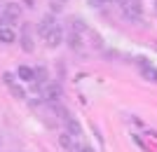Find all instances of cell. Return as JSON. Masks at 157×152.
I'll return each mask as SVG.
<instances>
[{
	"label": "cell",
	"mask_w": 157,
	"mask_h": 152,
	"mask_svg": "<svg viewBox=\"0 0 157 152\" xmlns=\"http://www.w3.org/2000/svg\"><path fill=\"white\" fill-rule=\"evenodd\" d=\"M66 45L73 52H85V40H82L80 33H66Z\"/></svg>",
	"instance_id": "9c48e42d"
},
{
	"label": "cell",
	"mask_w": 157,
	"mask_h": 152,
	"mask_svg": "<svg viewBox=\"0 0 157 152\" xmlns=\"http://www.w3.org/2000/svg\"><path fill=\"white\" fill-rule=\"evenodd\" d=\"M59 143H61V147L63 150H68V152H80V145H78V138H73V136H68V133H61V138H59Z\"/></svg>",
	"instance_id": "8fae6325"
},
{
	"label": "cell",
	"mask_w": 157,
	"mask_h": 152,
	"mask_svg": "<svg viewBox=\"0 0 157 152\" xmlns=\"http://www.w3.org/2000/svg\"><path fill=\"white\" fill-rule=\"evenodd\" d=\"M17 40H19V35H17V31L12 26H0V42L2 45H12Z\"/></svg>",
	"instance_id": "30bf717a"
},
{
	"label": "cell",
	"mask_w": 157,
	"mask_h": 152,
	"mask_svg": "<svg viewBox=\"0 0 157 152\" xmlns=\"http://www.w3.org/2000/svg\"><path fill=\"white\" fill-rule=\"evenodd\" d=\"M85 31H87V26L80 17H71V19H68V33H80L82 35Z\"/></svg>",
	"instance_id": "4fadbf2b"
},
{
	"label": "cell",
	"mask_w": 157,
	"mask_h": 152,
	"mask_svg": "<svg viewBox=\"0 0 157 152\" xmlns=\"http://www.w3.org/2000/svg\"><path fill=\"white\" fill-rule=\"evenodd\" d=\"M155 9H157V0H155Z\"/></svg>",
	"instance_id": "ffe728a7"
},
{
	"label": "cell",
	"mask_w": 157,
	"mask_h": 152,
	"mask_svg": "<svg viewBox=\"0 0 157 152\" xmlns=\"http://www.w3.org/2000/svg\"><path fill=\"white\" fill-rule=\"evenodd\" d=\"M0 77H2V84H5L7 89L12 91L14 98H26V91H24V87L17 82V80H19V77H17V73H10V70H5V73L0 75Z\"/></svg>",
	"instance_id": "7a4b0ae2"
},
{
	"label": "cell",
	"mask_w": 157,
	"mask_h": 152,
	"mask_svg": "<svg viewBox=\"0 0 157 152\" xmlns=\"http://www.w3.org/2000/svg\"><path fill=\"white\" fill-rule=\"evenodd\" d=\"M89 5H92V7H105V5H108V0H89Z\"/></svg>",
	"instance_id": "5bb4252c"
},
{
	"label": "cell",
	"mask_w": 157,
	"mask_h": 152,
	"mask_svg": "<svg viewBox=\"0 0 157 152\" xmlns=\"http://www.w3.org/2000/svg\"><path fill=\"white\" fill-rule=\"evenodd\" d=\"M17 77L21 80V82H35V68H31V66H19L17 68Z\"/></svg>",
	"instance_id": "7c38bea8"
},
{
	"label": "cell",
	"mask_w": 157,
	"mask_h": 152,
	"mask_svg": "<svg viewBox=\"0 0 157 152\" xmlns=\"http://www.w3.org/2000/svg\"><path fill=\"white\" fill-rule=\"evenodd\" d=\"M63 40H66L63 28H61V26H56V28L52 31V33H49V35L45 38V45L49 47V49H56V47H61V45H63Z\"/></svg>",
	"instance_id": "5b68a950"
},
{
	"label": "cell",
	"mask_w": 157,
	"mask_h": 152,
	"mask_svg": "<svg viewBox=\"0 0 157 152\" xmlns=\"http://www.w3.org/2000/svg\"><path fill=\"white\" fill-rule=\"evenodd\" d=\"M21 2H24L28 9H33V7H35V0H21Z\"/></svg>",
	"instance_id": "2e32d148"
},
{
	"label": "cell",
	"mask_w": 157,
	"mask_h": 152,
	"mask_svg": "<svg viewBox=\"0 0 157 152\" xmlns=\"http://www.w3.org/2000/svg\"><path fill=\"white\" fill-rule=\"evenodd\" d=\"M54 28H56V19H54V14H45V17H42V19L38 21V28H35V31H38V35L42 40L47 38V35L52 33Z\"/></svg>",
	"instance_id": "277c9868"
},
{
	"label": "cell",
	"mask_w": 157,
	"mask_h": 152,
	"mask_svg": "<svg viewBox=\"0 0 157 152\" xmlns=\"http://www.w3.org/2000/svg\"><path fill=\"white\" fill-rule=\"evenodd\" d=\"M115 2H120V5H124V2H127V0H115Z\"/></svg>",
	"instance_id": "ac0fdd59"
},
{
	"label": "cell",
	"mask_w": 157,
	"mask_h": 152,
	"mask_svg": "<svg viewBox=\"0 0 157 152\" xmlns=\"http://www.w3.org/2000/svg\"><path fill=\"white\" fill-rule=\"evenodd\" d=\"M61 2L63 0H52V12H61Z\"/></svg>",
	"instance_id": "9a60e30c"
},
{
	"label": "cell",
	"mask_w": 157,
	"mask_h": 152,
	"mask_svg": "<svg viewBox=\"0 0 157 152\" xmlns=\"http://www.w3.org/2000/svg\"><path fill=\"white\" fill-rule=\"evenodd\" d=\"M19 19H21V5L19 2H5V7H2L5 26H14V24H19Z\"/></svg>",
	"instance_id": "3957f363"
},
{
	"label": "cell",
	"mask_w": 157,
	"mask_h": 152,
	"mask_svg": "<svg viewBox=\"0 0 157 152\" xmlns=\"http://www.w3.org/2000/svg\"><path fill=\"white\" fill-rule=\"evenodd\" d=\"M122 17L131 24H136V21L143 19V2L141 0H127L124 5H122Z\"/></svg>",
	"instance_id": "6da1fadb"
},
{
	"label": "cell",
	"mask_w": 157,
	"mask_h": 152,
	"mask_svg": "<svg viewBox=\"0 0 157 152\" xmlns=\"http://www.w3.org/2000/svg\"><path fill=\"white\" fill-rule=\"evenodd\" d=\"M19 45H21V49H24L26 54H31L33 49H35L33 33H31V28H28V26H24V31H21V35H19Z\"/></svg>",
	"instance_id": "ba28073f"
},
{
	"label": "cell",
	"mask_w": 157,
	"mask_h": 152,
	"mask_svg": "<svg viewBox=\"0 0 157 152\" xmlns=\"http://www.w3.org/2000/svg\"><path fill=\"white\" fill-rule=\"evenodd\" d=\"M80 152H94L92 147H80Z\"/></svg>",
	"instance_id": "e0dca14e"
},
{
	"label": "cell",
	"mask_w": 157,
	"mask_h": 152,
	"mask_svg": "<svg viewBox=\"0 0 157 152\" xmlns=\"http://www.w3.org/2000/svg\"><path fill=\"white\" fill-rule=\"evenodd\" d=\"M63 2H66V0H63Z\"/></svg>",
	"instance_id": "44dd1931"
},
{
	"label": "cell",
	"mask_w": 157,
	"mask_h": 152,
	"mask_svg": "<svg viewBox=\"0 0 157 152\" xmlns=\"http://www.w3.org/2000/svg\"><path fill=\"white\" fill-rule=\"evenodd\" d=\"M138 68H141V75H143L145 80H150V82H157V68L152 66L148 59H138Z\"/></svg>",
	"instance_id": "8992f818"
},
{
	"label": "cell",
	"mask_w": 157,
	"mask_h": 152,
	"mask_svg": "<svg viewBox=\"0 0 157 152\" xmlns=\"http://www.w3.org/2000/svg\"><path fill=\"white\" fill-rule=\"evenodd\" d=\"M0 26H5V21H2V17H0Z\"/></svg>",
	"instance_id": "d6986e66"
},
{
	"label": "cell",
	"mask_w": 157,
	"mask_h": 152,
	"mask_svg": "<svg viewBox=\"0 0 157 152\" xmlns=\"http://www.w3.org/2000/svg\"><path fill=\"white\" fill-rule=\"evenodd\" d=\"M63 124H66V133H68V136H73V138H80V136H82V124H80L75 117L66 115V117H63Z\"/></svg>",
	"instance_id": "52a82bcc"
}]
</instances>
